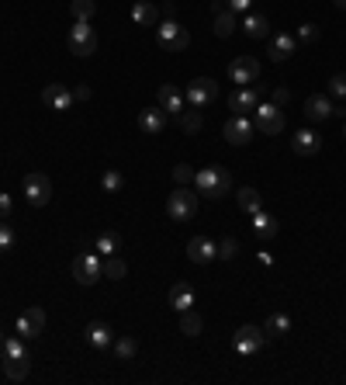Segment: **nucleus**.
<instances>
[{
    "instance_id": "nucleus-1",
    "label": "nucleus",
    "mask_w": 346,
    "mask_h": 385,
    "mask_svg": "<svg viewBox=\"0 0 346 385\" xmlns=\"http://www.w3.org/2000/svg\"><path fill=\"white\" fill-rule=\"evenodd\" d=\"M194 184H197V191L204 194V198H211V201H218V198H225L229 188H232V174L225 170V167H201L197 174H194Z\"/></svg>"
},
{
    "instance_id": "nucleus-2",
    "label": "nucleus",
    "mask_w": 346,
    "mask_h": 385,
    "mask_svg": "<svg viewBox=\"0 0 346 385\" xmlns=\"http://www.w3.org/2000/svg\"><path fill=\"white\" fill-rule=\"evenodd\" d=\"M156 45H160L163 52H183V49L190 45V35H187V28H180L176 21H160V24H156Z\"/></svg>"
},
{
    "instance_id": "nucleus-3",
    "label": "nucleus",
    "mask_w": 346,
    "mask_h": 385,
    "mask_svg": "<svg viewBox=\"0 0 346 385\" xmlns=\"http://www.w3.org/2000/svg\"><path fill=\"white\" fill-rule=\"evenodd\" d=\"M66 45H70V52H73V56H80V59H86V56H93V52H97V31L90 28V21H77V24L70 28Z\"/></svg>"
},
{
    "instance_id": "nucleus-4",
    "label": "nucleus",
    "mask_w": 346,
    "mask_h": 385,
    "mask_svg": "<svg viewBox=\"0 0 346 385\" xmlns=\"http://www.w3.org/2000/svg\"><path fill=\"white\" fill-rule=\"evenodd\" d=\"M263 344H266V333H263V326H253V323H243L236 330V337H232V351L243 354V358L263 351Z\"/></svg>"
},
{
    "instance_id": "nucleus-5",
    "label": "nucleus",
    "mask_w": 346,
    "mask_h": 385,
    "mask_svg": "<svg viewBox=\"0 0 346 385\" xmlns=\"http://www.w3.org/2000/svg\"><path fill=\"white\" fill-rule=\"evenodd\" d=\"M21 191H24V198H28V205L42 208V205H49V198H52V181H49L42 170H31V174H24Z\"/></svg>"
},
{
    "instance_id": "nucleus-6",
    "label": "nucleus",
    "mask_w": 346,
    "mask_h": 385,
    "mask_svg": "<svg viewBox=\"0 0 346 385\" xmlns=\"http://www.w3.org/2000/svg\"><path fill=\"white\" fill-rule=\"evenodd\" d=\"M197 212V194L187 191V188H176V191L167 198V215L173 222H190Z\"/></svg>"
},
{
    "instance_id": "nucleus-7",
    "label": "nucleus",
    "mask_w": 346,
    "mask_h": 385,
    "mask_svg": "<svg viewBox=\"0 0 346 385\" xmlns=\"http://www.w3.org/2000/svg\"><path fill=\"white\" fill-rule=\"evenodd\" d=\"M100 275H104V261H100V254H80L77 261H73V278H77V285H93V282H100Z\"/></svg>"
},
{
    "instance_id": "nucleus-8",
    "label": "nucleus",
    "mask_w": 346,
    "mask_h": 385,
    "mask_svg": "<svg viewBox=\"0 0 346 385\" xmlns=\"http://www.w3.org/2000/svg\"><path fill=\"white\" fill-rule=\"evenodd\" d=\"M229 80L239 84V87H253V84H260V63L253 56H236V59L229 63Z\"/></svg>"
},
{
    "instance_id": "nucleus-9",
    "label": "nucleus",
    "mask_w": 346,
    "mask_h": 385,
    "mask_svg": "<svg viewBox=\"0 0 346 385\" xmlns=\"http://www.w3.org/2000/svg\"><path fill=\"white\" fill-rule=\"evenodd\" d=\"M257 125L263 136H280L284 132V111L277 108V104H270V101H260L257 104Z\"/></svg>"
},
{
    "instance_id": "nucleus-10",
    "label": "nucleus",
    "mask_w": 346,
    "mask_h": 385,
    "mask_svg": "<svg viewBox=\"0 0 346 385\" xmlns=\"http://www.w3.org/2000/svg\"><path fill=\"white\" fill-rule=\"evenodd\" d=\"M42 330H45V309H42V305L24 309V312L17 316V323H14V333L24 337V340H35Z\"/></svg>"
},
{
    "instance_id": "nucleus-11",
    "label": "nucleus",
    "mask_w": 346,
    "mask_h": 385,
    "mask_svg": "<svg viewBox=\"0 0 346 385\" xmlns=\"http://www.w3.org/2000/svg\"><path fill=\"white\" fill-rule=\"evenodd\" d=\"M183 97H187V104H190V108H204V104L218 101V84H215L211 77H197V80H190V84H187Z\"/></svg>"
},
{
    "instance_id": "nucleus-12",
    "label": "nucleus",
    "mask_w": 346,
    "mask_h": 385,
    "mask_svg": "<svg viewBox=\"0 0 346 385\" xmlns=\"http://www.w3.org/2000/svg\"><path fill=\"white\" fill-rule=\"evenodd\" d=\"M253 132H257V125H253L246 115H232V118L225 122V129H222V136H225L232 146H246V143L253 139Z\"/></svg>"
},
{
    "instance_id": "nucleus-13",
    "label": "nucleus",
    "mask_w": 346,
    "mask_h": 385,
    "mask_svg": "<svg viewBox=\"0 0 346 385\" xmlns=\"http://www.w3.org/2000/svg\"><path fill=\"white\" fill-rule=\"evenodd\" d=\"M294 52H298V38L287 35V31H280V35H273V38L266 42V56H270L273 63H284V59H291Z\"/></svg>"
},
{
    "instance_id": "nucleus-14",
    "label": "nucleus",
    "mask_w": 346,
    "mask_h": 385,
    "mask_svg": "<svg viewBox=\"0 0 346 385\" xmlns=\"http://www.w3.org/2000/svg\"><path fill=\"white\" fill-rule=\"evenodd\" d=\"M42 101H45V108H52V111H70L77 101H73V91L66 87V84H49L45 91H42Z\"/></svg>"
},
{
    "instance_id": "nucleus-15",
    "label": "nucleus",
    "mask_w": 346,
    "mask_h": 385,
    "mask_svg": "<svg viewBox=\"0 0 346 385\" xmlns=\"http://www.w3.org/2000/svg\"><path fill=\"white\" fill-rule=\"evenodd\" d=\"M187 257H190L194 264H211V261L218 257V243L208 240V236H194V240L187 243Z\"/></svg>"
},
{
    "instance_id": "nucleus-16",
    "label": "nucleus",
    "mask_w": 346,
    "mask_h": 385,
    "mask_svg": "<svg viewBox=\"0 0 346 385\" xmlns=\"http://www.w3.org/2000/svg\"><path fill=\"white\" fill-rule=\"evenodd\" d=\"M291 150H294L298 157H315V153L322 150V136H319L315 129H301V132H294Z\"/></svg>"
},
{
    "instance_id": "nucleus-17",
    "label": "nucleus",
    "mask_w": 346,
    "mask_h": 385,
    "mask_svg": "<svg viewBox=\"0 0 346 385\" xmlns=\"http://www.w3.org/2000/svg\"><path fill=\"white\" fill-rule=\"evenodd\" d=\"M86 344H90L93 351H107V347L114 344V330H111L104 319H93V323H86Z\"/></svg>"
},
{
    "instance_id": "nucleus-18",
    "label": "nucleus",
    "mask_w": 346,
    "mask_h": 385,
    "mask_svg": "<svg viewBox=\"0 0 346 385\" xmlns=\"http://www.w3.org/2000/svg\"><path fill=\"white\" fill-rule=\"evenodd\" d=\"M139 129H142L146 136H163V129H167V111H163L160 104L139 111Z\"/></svg>"
},
{
    "instance_id": "nucleus-19",
    "label": "nucleus",
    "mask_w": 346,
    "mask_h": 385,
    "mask_svg": "<svg viewBox=\"0 0 346 385\" xmlns=\"http://www.w3.org/2000/svg\"><path fill=\"white\" fill-rule=\"evenodd\" d=\"M333 111H336L333 97L312 94L308 101H305V118H308V122H326V118H333Z\"/></svg>"
},
{
    "instance_id": "nucleus-20",
    "label": "nucleus",
    "mask_w": 346,
    "mask_h": 385,
    "mask_svg": "<svg viewBox=\"0 0 346 385\" xmlns=\"http://www.w3.org/2000/svg\"><path fill=\"white\" fill-rule=\"evenodd\" d=\"M257 104H260V84H257V87H239L236 94L229 97V108H232L236 115L257 111Z\"/></svg>"
},
{
    "instance_id": "nucleus-21",
    "label": "nucleus",
    "mask_w": 346,
    "mask_h": 385,
    "mask_svg": "<svg viewBox=\"0 0 346 385\" xmlns=\"http://www.w3.org/2000/svg\"><path fill=\"white\" fill-rule=\"evenodd\" d=\"M194 302H197V295H194V285L190 282H176L170 289V305L176 312H187V309H194Z\"/></svg>"
},
{
    "instance_id": "nucleus-22",
    "label": "nucleus",
    "mask_w": 346,
    "mask_h": 385,
    "mask_svg": "<svg viewBox=\"0 0 346 385\" xmlns=\"http://www.w3.org/2000/svg\"><path fill=\"white\" fill-rule=\"evenodd\" d=\"M253 233H257L260 240H273V236L280 233V222H277L270 212L260 208V212H253Z\"/></svg>"
},
{
    "instance_id": "nucleus-23",
    "label": "nucleus",
    "mask_w": 346,
    "mask_h": 385,
    "mask_svg": "<svg viewBox=\"0 0 346 385\" xmlns=\"http://www.w3.org/2000/svg\"><path fill=\"white\" fill-rule=\"evenodd\" d=\"M132 21H135L139 28H156V24H160V10H156L153 3L139 0V3H132Z\"/></svg>"
},
{
    "instance_id": "nucleus-24",
    "label": "nucleus",
    "mask_w": 346,
    "mask_h": 385,
    "mask_svg": "<svg viewBox=\"0 0 346 385\" xmlns=\"http://www.w3.org/2000/svg\"><path fill=\"white\" fill-rule=\"evenodd\" d=\"M28 372H31L28 354H21V358H3V375H7V382H24Z\"/></svg>"
},
{
    "instance_id": "nucleus-25",
    "label": "nucleus",
    "mask_w": 346,
    "mask_h": 385,
    "mask_svg": "<svg viewBox=\"0 0 346 385\" xmlns=\"http://www.w3.org/2000/svg\"><path fill=\"white\" fill-rule=\"evenodd\" d=\"M156 101H160V108H163V111H173V115H180L187 97H183V91H176L173 84H163V87H160V94H156Z\"/></svg>"
},
{
    "instance_id": "nucleus-26",
    "label": "nucleus",
    "mask_w": 346,
    "mask_h": 385,
    "mask_svg": "<svg viewBox=\"0 0 346 385\" xmlns=\"http://www.w3.org/2000/svg\"><path fill=\"white\" fill-rule=\"evenodd\" d=\"M263 333H266V340H280V337L291 333V319H287L284 312H273V316L263 323Z\"/></svg>"
},
{
    "instance_id": "nucleus-27",
    "label": "nucleus",
    "mask_w": 346,
    "mask_h": 385,
    "mask_svg": "<svg viewBox=\"0 0 346 385\" xmlns=\"http://www.w3.org/2000/svg\"><path fill=\"white\" fill-rule=\"evenodd\" d=\"M215 35L218 38H232L236 35V10H229V7L215 10Z\"/></svg>"
},
{
    "instance_id": "nucleus-28",
    "label": "nucleus",
    "mask_w": 346,
    "mask_h": 385,
    "mask_svg": "<svg viewBox=\"0 0 346 385\" xmlns=\"http://www.w3.org/2000/svg\"><path fill=\"white\" fill-rule=\"evenodd\" d=\"M111 351H114L118 361H135V354H139V340H135V337H114Z\"/></svg>"
},
{
    "instance_id": "nucleus-29",
    "label": "nucleus",
    "mask_w": 346,
    "mask_h": 385,
    "mask_svg": "<svg viewBox=\"0 0 346 385\" xmlns=\"http://www.w3.org/2000/svg\"><path fill=\"white\" fill-rule=\"evenodd\" d=\"M201 330H204V319H201V312H194V309L180 312V333H183V337H197Z\"/></svg>"
},
{
    "instance_id": "nucleus-30",
    "label": "nucleus",
    "mask_w": 346,
    "mask_h": 385,
    "mask_svg": "<svg viewBox=\"0 0 346 385\" xmlns=\"http://www.w3.org/2000/svg\"><path fill=\"white\" fill-rule=\"evenodd\" d=\"M236 198H239V208H243V212H250V215L263 208V194H260L257 188H239Z\"/></svg>"
},
{
    "instance_id": "nucleus-31",
    "label": "nucleus",
    "mask_w": 346,
    "mask_h": 385,
    "mask_svg": "<svg viewBox=\"0 0 346 385\" xmlns=\"http://www.w3.org/2000/svg\"><path fill=\"white\" fill-rule=\"evenodd\" d=\"M243 28H246L250 38H266V35H270V21H266L263 14H250V17L243 21Z\"/></svg>"
},
{
    "instance_id": "nucleus-32",
    "label": "nucleus",
    "mask_w": 346,
    "mask_h": 385,
    "mask_svg": "<svg viewBox=\"0 0 346 385\" xmlns=\"http://www.w3.org/2000/svg\"><path fill=\"white\" fill-rule=\"evenodd\" d=\"M201 125H204L201 108H183V111H180V129H183V132H201Z\"/></svg>"
},
{
    "instance_id": "nucleus-33",
    "label": "nucleus",
    "mask_w": 346,
    "mask_h": 385,
    "mask_svg": "<svg viewBox=\"0 0 346 385\" xmlns=\"http://www.w3.org/2000/svg\"><path fill=\"white\" fill-rule=\"evenodd\" d=\"M118 247H121V236H118V233H100V236H97V243H93V250H97L100 257L118 254Z\"/></svg>"
},
{
    "instance_id": "nucleus-34",
    "label": "nucleus",
    "mask_w": 346,
    "mask_h": 385,
    "mask_svg": "<svg viewBox=\"0 0 346 385\" xmlns=\"http://www.w3.org/2000/svg\"><path fill=\"white\" fill-rule=\"evenodd\" d=\"M125 275H128V268H125V261H121L118 254L104 257V278H111V282H121Z\"/></svg>"
},
{
    "instance_id": "nucleus-35",
    "label": "nucleus",
    "mask_w": 346,
    "mask_h": 385,
    "mask_svg": "<svg viewBox=\"0 0 346 385\" xmlns=\"http://www.w3.org/2000/svg\"><path fill=\"white\" fill-rule=\"evenodd\" d=\"M0 354H3V358H21V354H28V347H24V337H3V344H0Z\"/></svg>"
},
{
    "instance_id": "nucleus-36",
    "label": "nucleus",
    "mask_w": 346,
    "mask_h": 385,
    "mask_svg": "<svg viewBox=\"0 0 346 385\" xmlns=\"http://www.w3.org/2000/svg\"><path fill=\"white\" fill-rule=\"evenodd\" d=\"M100 188H104V191H107V194L121 191V188H125V177H121V174H118L114 167H107V170L100 174Z\"/></svg>"
},
{
    "instance_id": "nucleus-37",
    "label": "nucleus",
    "mask_w": 346,
    "mask_h": 385,
    "mask_svg": "<svg viewBox=\"0 0 346 385\" xmlns=\"http://www.w3.org/2000/svg\"><path fill=\"white\" fill-rule=\"evenodd\" d=\"M70 10H73V17H77V21H90V17H93V10H97V3H93V0H73V3H70Z\"/></svg>"
},
{
    "instance_id": "nucleus-38",
    "label": "nucleus",
    "mask_w": 346,
    "mask_h": 385,
    "mask_svg": "<svg viewBox=\"0 0 346 385\" xmlns=\"http://www.w3.org/2000/svg\"><path fill=\"white\" fill-rule=\"evenodd\" d=\"M294 38H298V45H312V42L319 38V24H301V28L294 31Z\"/></svg>"
},
{
    "instance_id": "nucleus-39",
    "label": "nucleus",
    "mask_w": 346,
    "mask_h": 385,
    "mask_svg": "<svg viewBox=\"0 0 346 385\" xmlns=\"http://www.w3.org/2000/svg\"><path fill=\"white\" fill-rule=\"evenodd\" d=\"M236 254H239V240H236V236H225V240L218 243V257H222V261H232Z\"/></svg>"
},
{
    "instance_id": "nucleus-40",
    "label": "nucleus",
    "mask_w": 346,
    "mask_h": 385,
    "mask_svg": "<svg viewBox=\"0 0 346 385\" xmlns=\"http://www.w3.org/2000/svg\"><path fill=\"white\" fill-rule=\"evenodd\" d=\"M14 250V229L7 226V219H0V254Z\"/></svg>"
},
{
    "instance_id": "nucleus-41",
    "label": "nucleus",
    "mask_w": 346,
    "mask_h": 385,
    "mask_svg": "<svg viewBox=\"0 0 346 385\" xmlns=\"http://www.w3.org/2000/svg\"><path fill=\"white\" fill-rule=\"evenodd\" d=\"M173 181L183 188V184H190V181H194V170H190L187 164H176V167H173Z\"/></svg>"
},
{
    "instance_id": "nucleus-42",
    "label": "nucleus",
    "mask_w": 346,
    "mask_h": 385,
    "mask_svg": "<svg viewBox=\"0 0 346 385\" xmlns=\"http://www.w3.org/2000/svg\"><path fill=\"white\" fill-rule=\"evenodd\" d=\"M329 94L343 101V97H346V73H336V77L329 80Z\"/></svg>"
},
{
    "instance_id": "nucleus-43",
    "label": "nucleus",
    "mask_w": 346,
    "mask_h": 385,
    "mask_svg": "<svg viewBox=\"0 0 346 385\" xmlns=\"http://www.w3.org/2000/svg\"><path fill=\"white\" fill-rule=\"evenodd\" d=\"M10 212H14V198L7 191H0V219H10Z\"/></svg>"
},
{
    "instance_id": "nucleus-44",
    "label": "nucleus",
    "mask_w": 346,
    "mask_h": 385,
    "mask_svg": "<svg viewBox=\"0 0 346 385\" xmlns=\"http://www.w3.org/2000/svg\"><path fill=\"white\" fill-rule=\"evenodd\" d=\"M287 101H291V94H287V91H284V87H277V91H273V94H270V104H277V108H284V104H287Z\"/></svg>"
},
{
    "instance_id": "nucleus-45",
    "label": "nucleus",
    "mask_w": 346,
    "mask_h": 385,
    "mask_svg": "<svg viewBox=\"0 0 346 385\" xmlns=\"http://www.w3.org/2000/svg\"><path fill=\"white\" fill-rule=\"evenodd\" d=\"M73 101H90V87H86V84H77V87H73Z\"/></svg>"
},
{
    "instance_id": "nucleus-46",
    "label": "nucleus",
    "mask_w": 346,
    "mask_h": 385,
    "mask_svg": "<svg viewBox=\"0 0 346 385\" xmlns=\"http://www.w3.org/2000/svg\"><path fill=\"white\" fill-rule=\"evenodd\" d=\"M225 3H229V10H236V14H239V10H250V3H253V0H225Z\"/></svg>"
},
{
    "instance_id": "nucleus-47",
    "label": "nucleus",
    "mask_w": 346,
    "mask_h": 385,
    "mask_svg": "<svg viewBox=\"0 0 346 385\" xmlns=\"http://www.w3.org/2000/svg\"><path fill=\"white\" fill-rule=\"evenodd\" d=\"M333 3H336V7H340V10H346V0H333Z\"/></svg>"
},
{
    "instance_id": "nucleus-48",
    "label": "nucleus",
    "mask_w": 346,
    "mask_h": 385,
    "mask_svg": "<svg viewBox=\"0 0 346 385\" xmlns=\"http://www.w3.org/2000/svg\"><path fill=\"white\" fill-rule=\"evenodd\" d=\"M3 337H7V333H3V330H0V344H3Z\"/></svg>"
},
{
    "instance_id": "nucleus-49",
    "label": "nucleus",
    "mask_w": 346,
    "mask_h": 385,
    "mask_svg": "<svg viewBox=\"0 0 346 385\" xmlns=\"http://www.w3.org/2000/svg\"><path fill=\"white\" fill-rule=\"evenodd\" d=\"M343 139H346V125H343Z\"/></svg>"
}]
</instances>
